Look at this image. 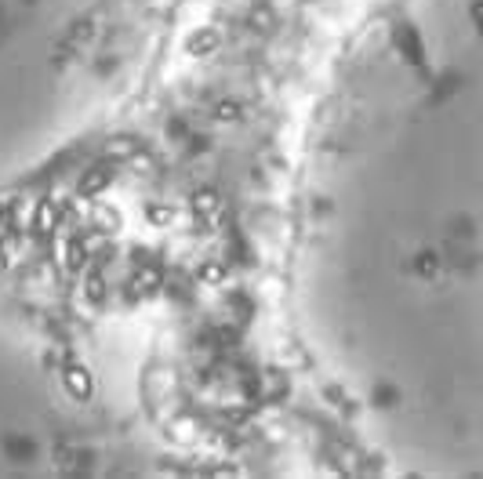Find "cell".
Returning a JSON list of instances; mask_svg holds the SVG:
<instances>
[{
  "label": "cell",
  "instance_id": "6da1fadb",
  "mask_svg": "<svg viewBox=\"0 0 483 479\" xmlns=\"http://www.w3.org/2000/svg\"><path fill=\"white\" fill-rule=\"evenodd\" d=\"M280 309L396 472L483 475V0H364L301 116Z\"/></svg>",
  "mask_w": 483,
  "mask_h": 479
}]
</instances>
